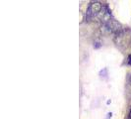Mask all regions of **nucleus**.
Wrapping results in <instances>:
<instances>
[{
    "mask_svg": "<svg viewBox=\"0 0 131 119\" xmlns=\"http://www.w3.org/2000/svg\"><path fill=\"white\" fill-rule=\"evenodd\" d=\"M128 65H130L131 66V55L128 56Z\"/></svg>",
    "mask_w": 131,
    "mask_h": 119,
    "instance_id": "nucleus-4",
    "label": "nucleus"
},
{
    "mask_svg": "<svg viewBox=\"0 0 131 119\" xmlns=\"http://www.w3.org/2000/svg\"><path fill=\"white\" fill-rule=\"evenodd\" d=\"M92 17H93L92 12H91L90 8L88 7V9H87V13H86V20H87V21H90V19H91Z\"/></svg>",
    "mask_w": 131,
    "mask_h": 119,
    "instance_id": "nucleus-2",
    "label": "nucleus"
},
{
    "mask_svg": "<svg viewBox=\"0 0 131 119\" xmlns=\"http://www.w3.org/2000/svg\"><path fill=\"white\" fill-rule=\"evenodd\" d=\"M100 46H102V45H100V43L98 41H97V42L94 44V48H95V49H98Z\"/></svg>",
    "mask_w": 131,
    "mask_h": 119,
    "instance_id": "nucleus-3",
    "label": "nucleus"
},
{
    "mask_svg": "<svg viewBox=\"0 0 131 119\" xmlns=\"http://www.w3.org/2000/svg\"><path fill=\"white\" fill-rule=\"evenodd\" d=\"M89 8H90V10H91V12H92V15H93V16H96V15H98V14L100 13V11H102V6L100 2L94 1V2H92V3L90 4Z\"/></svg>",
    "mask_w": 131,
    "mask_h": 119,
    "instance_id": "nucleus-1",
    "label": "nucleus"
}]
</instances>
